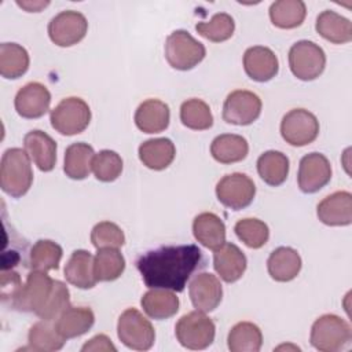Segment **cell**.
Here are the masks:
<instances>
[{"instance_id": "6da1fadb", "label": "cell", "mask_w": 352, "mask_h": 352, "mask_svg": "<svg viewBox=\"0 0 352 352\" xmlns=\"http://www.w3.org/2000/svg\"><path fill=\"white\" fill-rule=\"evenodd\" d=\"M201 258L202 252L197 245L161 246L142 254L136 268L147 287L183 292Z\"/></svg>"}, {"instance_id": "7a4b0ae2", "label": "cell", "mask_w": 352, "mask_h": 352, "mask_svg": "<svg viewBox=\"0 0 352 352\" xmlns=\"http://www.w3.org/2000/svg\"><path fill=\"white\" fill-rule=\"evenodd\" d=\"M33 182L30 157L26 150L12 147L4 151L0 164V187L10 197L25 195Z\"/></svg>"}, {"instance_id": "3957f363", "label": "cell", "mask_w": 352, "mask_h": 352, "mask_svg": "<svg viewBox=\"0 0 352 352\" xmlns=\"http://www.w3.org/2000/svg\"><path fill=\"white\" fill-rule=\"evenodd\" d=\"M351 340L352 333L348 322L337 315H322L312 324L309 341L318 351L337 352L344 349Z\"/></svg>"}, {"instance_id": "277c9868", "label": "cell", "mask_w": 352, "mask_h": 352, "mask_svg": "<svg viewBox=\"0 0 352 352\" xmlns=\"http://www.w3.org/2000/svg\"><path fill=\"white\" fill-rule=\"evenodd\" d=\"M206 55L205 45L195 40L187 30L172 32L165 41V58L176 70L195 67Z\"/></svg>"}, {"instance_id": "5b68a950", "label": "cell", "mask_w": 352, "mask_h": 352, "mask_svg": "<svg viewBox=\"0 0 352 352\" xmlns=\"http://www.w3.org/2000/svg\"><path fill=\"white\" fill-rule=\"evenodd\" d=\"M52 128L66 136L81 133L91 121V110L88 103L77 96L62 99L50 116Z\"/></svg>"}, {"instance_id": "8992f818", "label": "cell", "mask_w": 352, "mask_h": 352, "mask_svg": "<svg viewBox=\"0 0 352 352\" xmlns=\"http://www.w3.org/2000/svg\"><path fill=\"white\" fill-rule=\"evenodd\" d=\"M216 327L213 320L201 311H192L183 315L176 326L177 341L187 349H205L214 340Z\"/></svg>"}, {"instance_id": "52a82bcc", "label": "cell", "mask_w": 352, "mask_h": 352, "mask_svg": "<svg viewBox=\"0 0 352 352\" xmlns=\"http://www.w3.org/2000/svg\"><path fill=\"white\" fill-rule=\"evenodd\" d=\"M117 334L125 346L135 351H147L155 341L153 324L135 308H128L120 315Z\"/></svg>"}, {"instance_id": "ba28073f", "label": "cell", "mask_w": 352, "mask_h": 352, "mask_svg": "<svg viewBox=\"0 0 352 352\" xmlns=\"http://www.w3.org/2000/svg\"><path fill=\"white\" fill-rule=\"evenodd\" d=\"M289 66L292 73L298 80H315L324 70V51L314 41L300 40L294 43L289 50Z\"/></svg>"}, {"instance_id": "9c48e42d", "label": "cell", "mask_w": 352, "mask_h": 352, "mask_svg": "<svg viewBox=\"0 0 352 352\" xmlns=\"http://www.w3.org/2000/svg\"><path fill=\"white\" fill-rule=\"evenodd\" d=\"M280 135L292 146H307L318 138L319 121L305 109H293L282 118Z\"/></svg>"}, {"instance_id": "30bf717a", "label": "cell", "mask_w": 352, "mask_h": 352, "mask_svg": "<svg viewBox=\"0 0 352 352\" xmlns=\"http://www.w3.org/2000/svg\"><path fill=\"white\" fill-rule=\"evenodd\" d=\"M217 199L232 210L249 206L256 195L253 180L245 173H231L221 177L216 186Z\"/></svg>"}, {"instance_id": "8fae6325", "label": "cell", "mask_w": 352, "mask_h": 352, "mask_svg": "<svg viewBox=\"0 0 352 352\" xmlns=\"http://www.w3.org/2000/svg\"><path fill=\"white\" fill-rule=\"evenodd\" d=\"M88 30L87 18L74 10L56 14L48 23V36L59 47H72L80 43Z\"/></svg>"}, {"instance_id": "7c38bea8", "label": "cell", "mask_w": 352, "mask_h": 352, "mask_svg": "<svg viewBox=\"0 0 352 352\" xmlns=\"http://www.w3.org/2000/svg\"><path fill=\"white\" fill-rule=\"evenodd\" d=\"M261 113V99L252 91L236 89L228 94L223 104V120L234 125H250Z\"/></svg>"}, {"instance_id": "4fadbf2b", "label": "cell", "mask_w": 352, "mask_h": 352, "mask_svg": "<svg viewBox=\"0 0 352 352\" xmlns=\"http://www.w3.org/2000/svg\"><path fill=\"white\" fill-rule=\"evenodd\" d=\"M52 285L54 279L47 275V272L33 270L28 274L26 282L23 283L11 308L23 312H33L37 315V312L45 304L52 290Z\"/></svg>"}, {"instance_id": "5bb4252c", "label": "cell", "mask_w": 352, "mask_h": 352, "mask_svg": "<svg viewBox=\"0 0 352 352\" xmlns=\"http://www.w3.org/2000/svg\"><path fill=\"white\" fill-rule=\"evenodd\" d=\"M331 179V165L326 155L320 153H309L300 161L297 182L305 194H312L323 188Z\"/></svg>"}, {"instance_id": "9a60e30c", "label": "cell", "mask_w": 352, "mask_h": 352, "mask_svg": "<svg viewBox=\"0 0 352 352\" xmlns=\"http://www.w3.org/2000/svg\"><path fill=\"white\" fill-rule=\"evenodd\" d=\"M191 302L197 311L210 312L217 308L223 297V287L216 275L201 272L192 278L188 286Z\"/></svg>"}, {"instance_id": "2e32d148", "label": "cell", "mask_w": 352, "mask_h": 352, "mask_svg": "<svg viewBox=\"0 0 352 352\" xmlns=\"http://www.w3.org/2000/svg\"><path fill=\"white\" fill-rule=\"evenodd\" d=\"M51 94L40 82H28L15 95V110L23 118H40L50 110Z\"/></svg>"}, {"instance_id": "e0dca14e", "label": "cell", "mask_w": 352, "mask_h": 352, "mask_svg": "<svg viewBox=\"0 0 352 352\" xmlns=\"http://www.w3.org/2000/svg\"><path fill=\"white\" fill-rule=\"evenodd\" d=\"M316 214L326 226H349L352 223V194L336 191L327 195L318 204Z\"/></svg>"}, {"instance_id": "ac0fdd59", "label": "cell", "mask_w": 352, "mask_h": 352, "mask_svg": "<svg viewBox=\"0 0 352 352\" xmlns=\"http://www.w3.org/2000/svg\"><path fill=\"white\" fill-rule=\"evenodd\" d=\"M243 69L252 80L265 82L276 76L279 62L272 50L254 45L248 48L243 54Z\"/></svg>"}, {"instance_id": "d6986e66", "label": "cell", "mask_w": 352, "mask_h": 352, "mask_svg": "<svg viewBox=\"0 0 352 352\" xmlns=\"http://www.w3.org/2000/svg\"><path fill=\"white\" fill-rule=\"evenodd\" d=\"M246 264V256L234 243L224 242L220 248L214 249L213 267L219 276L227 283L236 282L239 278H242Z\"/></svg>"}, {"instance_id": "ffe728a7", "label": "cell", "mask_w": 352, "mask_h": 352, "mask_svg": "<svg viewBox=\"0 0 352 352\" xmlns=\"http://www.w3.org/2000/svg\"><path fill=\"white\" fill-rule=\"evenodd\" d=\"M23 144L28 155L40 170L50 172L55 168L56 143L48 133L33 129L25 135Z\"/></svg>"}, {"instance_id": "44dd1931", "label": "cell", "mask_w": 352, "mask_h": 352, "mask_svg": "<svg viewBox=\"0 0 352 352\" xmlns=\"http://www.w3.org/2000/svg\"><path fill=\"white\" fill-rule=\"evenodd\" d=\"M169 107L160 99H147L139 104L135 113V124L144 133H158L168 128Z\"/></svg>"}, {"instance_id": "7402d4cb", "label": "cell", "mask_w": 352, "mask_h": 352, "mask_svg": "<svg viewBox=\"0 0 352 352\" xmlns=\"http://www.w3.org/2000/svg\"><path fill=\"white\" fill-rule=\"evenodd\" d=\"M192 234L202 246L212 250L220 248L226 242V226L223 220L212 212H204L195 216L192 221Z\"/></svg>"}, {"instance_id": "603a6c76", "label": "cell", "mask_w": 352, "mask_h": 352, "mask_svg": "<svg viewBox=\"0 0 352 352\" xmlns=\"http://www.w3.org/2000/svg\"><path fill=\"white\" fill-rule=\"evenodd\" d=\"M268 274L276 282L293 280L301 270V257L293 248L279 246L268 257Z\"/></svg>"}, {"instance_id": "cb8c5ba5", "label": "cell", "mask_w": 352, "mask_h": 352, "mask_svg": "<svg viewBox=\"0 0 352 352\" xmlns=\"http://www.w3.org/2000/svg\"><path fill=\"white\" fill-rule=\"evenodd\" d=\"M66 280L80 289H91L96 285L94 274V257L89 252L78 249L72 253L65 265Z\"/></svg>"}, {"instance_id": "d4e9b609", "label": "cell", "mask_w": 352, "mask_h": 352, "mask_svg": "<svg viewBox=\"0 0 352 352\" xmlns=\"http://www.w3.org/2000/svg\"><path fill=\"white\" fill-rule=\"evenodd\" d=\"M176 148L170 139L157 138L148 139L139 146V158L144 166L153 170L168 168L175 160Z\"/></svg>"}, {"instance_id": "484cf974", "label": "cell", "mask_w": 352, "mask_h": 352, "mask_svg": "<svg viewBox=\"0 0 352 352\" xmlns=\"http://www.w3.org/2000/svg\"><path fill=\"white\" fill-rule=\"evenodd\" d=\"M95 323V315L88 307H67L55 320L58 331L66 338L85 334Z\"/></svg>"}, {"instance_id": "4316f807", "label": "cell", "mask_w": 352, "mask_h": 352, "mask_svg": "<svg viewBox=\"0 0 352 352\" xmlns=\"http://www.w3.org/2000/svg\"><path fill=\"white\" fill-rule=\"evenodd\" d=\"M315 29L323 38L334 44H345L352 40V22L330 10L318 15Z\"/></svg>"}, {"instance_id": "83f0119b", "label": "cell", "mask_w": 352, "mask_h": 352, "mask_svg": "<svg viewBox=\"0 0 352 352\" xmlns=\"http://www.w3.org/2000/svg\"><path fill=\"white\" fill-rule=\"evenodd\" d=\"M143 311L153 319H168L179 311V297L173 290L151 289L140 300Z\"/></svg>"}, {"instance_id": "f1b7e54d", "label": "cell", "mask_w": 352, "mask_h": 352, "mask_svg": "<svg viewBox=\"0 0 352 352\" xmlns=\"http://www.w3.org/2000/svg\"><path fill=\"white\" fill-rule=\"evenodd\" d=\"M249 151L246 139L235 133H223L213 139L210 144L212 157L220 164H234L245 160Z\"/></svg>"}, {"instance_id": "f546056e", "label": "cell", "mask_w": 352, "mask_h": 352, "mask_svg": "<svg viewBox=\"0 0 352 352\" xmlns=\"http://www.w3.org/2000/svg\"><path fill=\"white\" fill-rule=\"evenodd\" d=\"M95 151L92 146L84 142L70 144L65 151L63 170L66 176L74 180L85 179L92 170V160Z\"/></svg>"}, {"instance_id": "4dcf8cb0", "label": "cell", "mask_w": 352, "mask_h": 352, "mask_svg": "<svg viewBox=\"0 0 352 352\" xmlns=\"http://www.w3.org/2000/svg\"><path fill=\"white\" fill-rule=\"evenodd\" d=\"M28 341L33 351L52 352L62 349L66 338L58 331L55 320L41 319L30 327Z\"/></svg>"}, {"instance_id": "1f68e13d", "label": "cell", "mask_w": 352, "mask_h": 352, "mask_svg": "<svg viewBox=\"0 0 352 352\" xmlns=\"http://www.w3.org/2000/svg\"><path fill=\"white\" fill-rule=\"evenodd\" d=\"M307 15L305 3L301 0H278L270 7V19L279 29L300 26Z\"/></svg>"}, {"instance_id": "d6a6232c", "label": "cell", "mask_w": 352, "mask_h": 352, "mask_svg": "<svg viewBox=\"0 0 352 352\" xmlns=\"http://www.w3.org/2000/svg\"><path fill=\"white\" fill-rule=\"evenodd\" d=\"M257 172L267 184L280 186L289 175V158L280 151H265L257 160Z\"/></svg>"}, {"instance_id": "836d02e7", "label": "cell", "mask_w": 352, "mask_h": 352, "mask_svg": "<svg viewBox=\"0 0 352 352\" xmlns=\"http://www.w3.org/2000/svg\"><path fill=\"white\" fill-rule=\"evenodd\" d=\"M227 344L231 352H258L263 344V334L257 324L239 322L230 330Z\"/></svg>"}, {"instance_id": "e575fe53", "label": "cell", "mask_w": 352, "mask_h": 352, "mask_svg": "<svg viewBox=\"0 0 352 352\" xmlns=\"http://www.w3.org/2000/svg\"><path fill=\"white\" fill-rule=\"evenodd\" d=\"M28 51L16 43L0 44V74L4 78H19L29 67Z\"/></svg>"}, {"instance_id": "d590c367", "label": "cell", "mask_w": 352, "mask_h": 352, "mask_svg": "<svg viewBox=\"0 0 352 352\" xmlns=\"http://www.w3.org/2000/svg\"><path fill=\"white\" fill-rule=\"evenodd\" d=\"M125 270V258L116 248L98 249L94 257V274L99 282L118 279Z\"/></svg>"}, {"instance_id": "8d00e7d4", "label": "cell", "mask_w": 352, "mask_h": 352, "mask_svg": "<svg viewBox=\"0 0 352 352\" xmlns=\"http://www.w3.org/2000/svg\"><path fill=\"white\" fill-rule=\"evenodd\" d=\"M62 248L51 239H38L30 249L29 267L36 271L58 270L62 258Z\"/></svg>"}, {"instance_id": "74e56055", "label": "cell", "mask_w": 352, "mask_h": 352, "mask_svg": "<svg viewBox=\"0 0 352 352\" xmlns=\"http://www.w3.org/2000/svg\"><path fill=\"white\" fill-rule=\"evenodd\" d=\"M180 120L184 126L194 131H205L213 125V116L209 104L197 98L182 103Z\"/></svg>"}, {"instance_id": "f35d334b", "label": "cell", "mask_w": 352, "mask_h": 352, "mask_svg": "<svg viewBox=\"0 0 352 352\" xmlns=\"http://www.w3.org/2000/svg\"><path fill=\"white\" fill-rule=\"evenodd\" d=\"M195 30L209 41L221 43L234 34L235 22L230 14L217 12L209 22H198L195 25Z\"/></svg>"}, {"instance_id": "ab89813d", "label": "cell", "mask_w": 352, "mask_h": 352, "mask_svg": "<svg viewBox=\"0 0 352 352\" xmlns=\"http://www.w3.org/2000/svg\"><path fill=\"white\" fill-rule=\"evenodd\" d=\"M234 231L236 236L250 249H258L264 246L270 238L268 226L258 219H242L238 220Z\"/></svg>"}, {"instance_id": "60d3db41", "label": "cell", "mask_w": 352, "mask_h": 352, "mask_svg": "<svg viewBox=\"0 0 352 352\" xmlns=\"http://www.w3.org/2000/svg\"><path fill=\"white\" fill-rule=\"evenodd\" d=\"M92 172L100 182H114L122 172V160L113 150H102L92 160Z\"/></svg>"}, {"instance_id": "b9f144b4", "label": "cell", "mask_w": 352, "mask_h": 352, "mask_svg": "<svg viewBox=\"0 0 352 352\" xmlns=\"http://www.w3.org/2000/svg\"><path fill=\"white\" fill-rule=\"evenodd\" d=\"M70 307V293L67 286L60 280H54L52 290L43 305V308L37 312V316L40 319L45 320H56L58 316Z\"/></svg>"}, {"instance_id": "7bdbcfd3", "label": "cell", "mask_w": 352, "mask_h": 352, "mask_svg": "<svg viewBox=\"0 0 352 352\" xmlns=\"http://www.w3.org/2000/svg\"><path fill=\"white\" fill-rule=\"evenodd\" d=\"M91 242L96 249H103V248L118 249L125 243V235L116 223L100 221L91 231Z\"/></svg>"}, {"instance_id": "ee69618b", "label": "cell", "mask_w": 352, "mask_h": 352, "mask_svg": "<svg viewBox=\"0 0 352 352\" xmlns=\"http://www.w3.org/2000/svg\"><path fill=\"white\" fill-rule=\"evenodd\" d=\"M23 283L21 282V278H19V274L18 272H14V271H6V270H1V285H0V289H1V300L3 302H10V305L12 307L16 296L19 294L21 289H22Z\"/></svg>"}, {"instance_id": "f6af8a7d", "label": "cell", "mask_w": 352, "mask_h": 352, "mask_svg": "<svg viewBox=\"0 0 352 352\" xmlns=\"http://www.w3.org/2000/svg\"><path fill=\"white\" fill-rule=\"evenodd\" d=\"M81 351H84V352H87V351H103V352L113 351V352H116L117 348L111 344V340L107 336L98 334V336L92 337L88 342H85L82 345Z\"/></svg>"}, {"instance_id": "bcb514c9", "label": "cell", "mask_w": 352, "mask_h": 352, "mask_svg": "<svg viewBox=\"0 0 352 352\" xmlns=\"http://www.w3.org/2000/svg\"><path fill=\"white\" fill-rule=\"evenodd\" d=\"M16 4L29 12H38L43 7H47L48 1H16Z\"/></svg>"}]
</instances>
